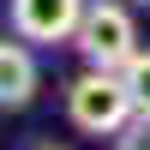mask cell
<instances>
[{
	"mask_svg": "<svg viewBox=\"0 0 150 150\" xmlns=\"http://www.w3.org/2000/svg\"><path fill=\"white\" fill-rule=\"evenodd\" d=\"M66 114H72V126L90 132V138H120V126L138 114L126 72L90 66L84 78H72V84H66Z\"/></svg>",
	"mask_w": 150,
	"mask_h": 150,
	"instance_id": "1",
	"label": "cell"
},
{
	"mask_svg": "<svg viewBox=\"0 0 150 150\" xmlns=\"http://www.w3.org/2000/svg\"><path fill=\"white\" fill-rule=\"evenodd\" d=\"M72 48H78L90 66L120 72L132 54H138V24H132V12H126V6H114V0H96V6H84Z\"/></svg>",
	"mask_w": 150,
	"mask_h": 150,
	"instance_id": "2",
	"label": "cell"
},
{
	"mask_svg": "<svg viewBox=\"0 0 150 150\" xmlns=\"http://www.w3.org/2000/svg\"><path fill=\"white\" fill-rule=\"evenodd\" d=\"M84 0H12V36L24 42H72Z\"/></svg>",
	"mask_w": 150,
	"mask_h": 150,
	"instance_id": "3",
	"label": "cell"
},
{
	"mask_svg": "<svg viewBox=\"0 0 150 150\" xmlns=\"http://www.w3.org/2000/svg\"><path fill=\"white\" fill-rule=\"evenodd\" d=\"M30 96H36V60L24 48V36L0 42V108H24Z\"/></svg>",
	"mask_w": 150,
	"mask_h": 150,
	"instance_id": "4",
	"label": "cell"
},
{
	"mask_svg": "<svg viewBox=\"0 0 150 150\" xmlns=\"http://www.w3.org/2000/svg\"><path fill=\"white\" fill-rule=\"evenodd\" d=\"M126 84H132V102H138V114H150V48H138V54L126 60Z\"/></svg>",
	"mask_w": 150,
	"mask_h": 150,
	"instance_id": "5",
	"label": "cell"
},
{
	"mask_svg": "<svg viewBox=\"0 0 150 150\" xmlns=\"http://www.w3.org/2000/svg\"><path fill=\"white\" fill-rule=\"evenodd\" d=\"M120 150H150V114H132L120 126Z\"/></svg>",
	"mask_w": 150,
	"mask_h": 150,
	"instance_id": "6",
	"label": "cell"
},
{
	"mask_svg": "<svg viewBox=\"0 0 150 150\" xmlns=\"http://www.w3.org/2000/svg\"><path fill=\"white\" fill-rule=\"evenodd\" d=\"M30 150H66V144H30Z\"/></svg>",
	"mask_w": 150,
	"mask_h": 150,
	"instance_id": "7",
	"label": "cell"
},
{
	"mask_svg": "<svg viewBox=\"0 0 150 150\" xmlns=\"http://www.w3.org/2000/svg\"><path fill=\"white\" fill-rule=\"evenodd\" d=\"M144 6H150V0H144Z\"/></svg>",
	"mask_w": 150,
	"mask_h": 150,
	"instance_id": "8",
	"label": "cell"
}]
</instances>
